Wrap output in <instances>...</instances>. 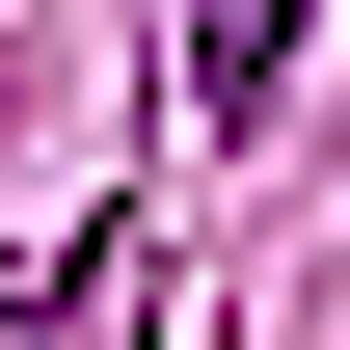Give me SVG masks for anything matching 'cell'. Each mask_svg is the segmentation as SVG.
Wrapping results in <instances>:
<instances>
[{"label": "cell", "mask_w": 350, "mask_h": 350, "mask_svg": "<svg viewBox=\"0 0 350 350\" xmlns=\"http://www.w3.org/2000/svg\"><path fill=\"white\" fill-rule=\"evenodd\" d=\"M297 81V0H189V108H269Z\"/></svg>", "instance_id": "6da1fadb"}, {"label": "cell", "mask_w": 350, "mask_h": 350, "mask_svg": "<svg viewBox=\"0 0 350 350\" xmlns=\"http://www.w3.org/2000/svg\"><path fill=\"white\" fill-rule=\"evenodd\" d=\"M81 323H108V243H54L27 297H0V350H81Z\"/></svg>", "instance_id": "7a4b0ae2"}]
</instances>
